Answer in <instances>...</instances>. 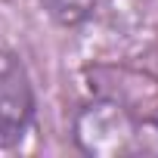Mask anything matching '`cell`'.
<instances>
[{
	"mask_svg": "<svg viewBox=\"0 0 158 158\" xmlns=\"http://www.w3.org/2000/svg\"><path fill=\"white\" fill-rule=\"evenodd\" d=\"M74 143L87 155L118 158L133 155L143 149V121L127 102H118L112 96L87 102L74 115Z\"/></svg>",
	"mask_w": 158,
	"mask_h": 158,
	"instance_id": "1",
	"label": "cell"
},
{
	"mask_svg": "<svg viewBox=\"0 0 158 158\" xmlns=\"http://www.w3.org/2000/svg\"><path fill=\"white\" fill-rule=\"evenodd\" d=\"M34 121V84L19 53L0 47V149L16 146Z\"/></svg>",
	"mask_w": 158,
	"mask_h": 158,
	"instance_id": "2",
	"label": "cell"
},
{
	"mask_svg": "<svg viewBox=\"0 0 158 158\" xmlns=\"http://www.w3.org/2000/svg\"><path fill=\"white\" fill-rule=\"evenodd\" d=\"M44 6L59 25H81L93 13L96 0H44Z\"/></svg>",
	"mask_w": 158,
	"mask_h": 158,
	"instance_id": "3",
	"label": "cell"
}]
</instances>
